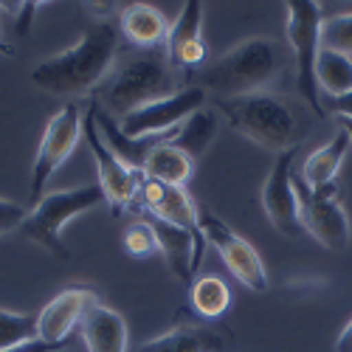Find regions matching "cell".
Instances as JSON below:
<instances>
[{"label":"cell","mask_w":352,"mask_h":352,"mask_svg":"<svg viewBox=\"0 0 352 352\" xmlns=\"http://www.w3.org/2000/svg\"><path fill=\"white\" fill-rule=\"evenodd\" d=\"M94 305H99V296L91 287H65L37 313V338L54 346H63L68 333Z\"/></svg>","instance_id":"5bb4252c"},{"label":"cell","mask_w":352,"mask_h":352,"mask_svg":"<svg viewBox=\"0 0 352 352\" xmlns=\"http://www.w3.org/2000/svg\"><path fill=\"white\" fill-rule=\"evenodd\" d=\"M60 346L54 344H45V341H28V344H20V346H12V349H0V352H56Z\"/></svg>","instance_id":"f546056e"},{"label":"cell","mask_w":352,"mask_h":352,"mask_svg":"<svg viewBox=\"0 0 352 352\" xmlns=\"http://www.w3.org/2000/svg\"><path fill=\"white\" fill-rule=\"evenodd\" d=\"M338 130H344L349 135V141H352V119H338Z\"/></svg>","instance_id":"d6a6232c"},{"label":"cell","mask_w":352,"mask_h":352,"mask_svg":"<svg viewBox=\"0 0 352 352\" xmlns=\"http://www.w3.org/2000/svg\"><path fill=\"white\" fill-rule=\"evenodd\" d=\"M82 110L76 102H68L65 107L56 110L40 138L37 155L32 164V186H28V197H32V206L43 200V189L45 184L54 178V172L65 164V158L76 150V144L82 138Z\"/></svg>","instance_id":"52a82bcc"},{"label":"cell","mask_w":352,"mask_h":352,"mask_svg":"<svg viewBox=\"0 0 352 352\" xmlns=\"http://www.w3.org/2000/svg\"><path fill=\"white\" fill-rule=\"evenodd\" d=\"M37 6L40 3H23L20 6V12H17V34H28V25H32V17H34V12H37Z\"/></svg>","instance_id":"f1b7e54d"},{"label":"cell","mask_w":352,"mask_h":352,"mask_svg":"<svg viewBox=\"0 0 352 352\" xmlns=\"http://www.w3.org/2000/svg\"><path fill=\"white\" fill-rule=\"evenodd\" d=\"M321 48L352 56V12L327 17L321 23Z\"/></svg>","instance_id":"d4e9b609"},{"label":"cell","mask_w":352,"mask_h":352,"mask_svg":"<svg viewBox=\"0 0 352 352\" xmlns=\"http://www.w3.org/2000/svg\"><path fill=\"white\" fill-rule=\"evenodd\" d=\"M82 135L87 138V146H91V153H94L96 172H99V189L104 192V200L116 212L133 206L135 195H138V186L144 181V172L130 169L104 144V138L99 135V127H96V102L87 104V113L82 119Z\"/></svg>","instance_id":"30bf717a"},{"label":"cell","mask_w":352,"mask_h":352,"mask_svg":"<svg viewBox=\"0 0 352 352\" xmlns=\"http://www.w3.org/2000/svg\"><path fill=\"white\" fill-rule=\"evenodd\" d=\"M349 135L344 130H338L324 146H318V150H313L302 166V184L307 189H324L330 184H336L338 178V169L349 153Z\"/></svg>","instance_id":"ac0fdd59"},{"label":"cell","mask_w":352,"mask_h":352,"mask_svg":"<svg viewBox=\"0 0 352 352\" xmlns=\"http://www.w3.org/2000/svg\"><path fill=\"white\" fill-rule=\"evenodd\" d=\"M200 231L203 240L220 251V259L226 262L228 274L240 285H245L254 293L268 290V271L262 265V256L256 254V248L245 237H240L231 226H226L220 217H214L206 206H200Z\"/></svg>","instance_id":"9c48e42d"},{"label":"cell","mask_w":352,"mask_h":352,"mask_svg":"<svg viewBox=\"0 0 352 352\" xmlns=\"http://www.w3.org/2000/svg\"><path fill=\"white\" fill-rule=\"evenodd\" d=\"M0 14H3V9H0ZM0 54H12V51H9V45H6L3 40H0Z\"/></svg>","instance_id":"836d02e7"},{"label":"cell","mask_w":352,"mask_h":352,"mask_svg":"<svg viewBox=\"0 0 352 352\" xmlns=\"http://www.w3.org/2000/svg\"><path fill=\"white\" fill-rule=\"evenodd\" d=\"M87 352H127V321L102 302L94 305L79 321Z\"/></svg>","instance_id":"2e32d148"},{"label":"cell","mask_w":352,"mask_h":352,"mask_svg":"<svg viewBox=\"0 0 352 352\" xmlns=\"http://www.w3.org/2000/svg\"><path fill=\"white\" fill-rule=\"evenodd\" d=\"M287 65V51L274 37H248L212 63L197 68L200 87L220 99H237L268 91Z\"/></svg>","instance_id":"7a4b0ae2"},{"label":"cell","mask_w":352,"mask_h":352,"mask_svg":"<svg viewBox=\"0 0 352 352\" xmlns=\"http://www.w3.org/2000/svg\"><path fill=\"white\" fill-rule=\"evenodd\" d=\"M316 82H318V91L327 94V99L349 94L352 91V56L321 48L316 60Z\"/></svg>","instance_id":"44dd1931"},{"label":"cell","mask_w":352,"mask_h":352,"mask_svg":"<svg viewBox=\"0 0 352 352\" xmlns=\"http://www.w3.org/2000/svg\"><path fill=\"white\" fill-rule=\"evenodd\" d=\"M231 341L228 330L206 327V324H178L158 338H150L135 352H223Z\"/></svg>","instance_id":"9a60e30c"},{"label":"cell","mask_w":352,"mask_h":352,"mask_svg":"<svg viewBox=\"0 0 352 352\" xmlns=\"http://www.w3.org/2000/svg\"><path fill=\"white\" fill-rule=\"evenodd\" d=\"M217 130H220V113L214 107H200L178 127V133L172 138V146L181 150L184 155H189L192 161H197L209 153Z\"/></svg>","instance_id":"d6986e66"},{"label":"cell","mask_w":352,"mask_h":352,"mask_svg":"<svg viewBox=\"0 0 352 352\" xmlns=\"http://www.w3.org/2000/svg\"><path fill=\"white\" fill-rule=\"evenodd\" d=\"M336 352H352V318H349V324L336 338Z\"/></svg>","instance_id":"1f68e13d"},{"label":"cell","mask_w":352,"mask_h":352,"mask_svg":"<svg viewBox=\"0 0 352 352\" xmlns=\"http://www.w3.org/2000/svg\"><path fill=\"white\" fill-rule=\"evenodd\" d=\"M122 32L113 20H96L87 32L65 51L45 56L32 68V82L43 94L56 99H79L94 94L119 63Z\"/></svg>","instance_id":"6da1fadb"},{"label":"cell","mask_w":352,"mask_h":352,"mask_svg":"<svg viewBox=\"0 0 352 352\" xmlns=\"http://www.w3.org/2000/svg\"><path fill=\"white\" fill-rule=\"evenodd\" d=\"M200 107H206V91H203L200 85H189V87H181L178 94H172L166 99L150 102V104L127 113L119 122V127L127 138L158 135V133H169L175 127H181Z\"/></svg>","instance_id":"8fae6325"},{"label":"cell","mask_w":352,"mask_h":352,"mask_svg":"<svg viewBox=\"0 0 352 352\" xmlns=\"http://www.w3.org/2000/svg\"><path fill=\"white\" fill-rule=\"evenodd\" d=\"M124 251L135 259H146L158 251V240H155V231L150 226V220H135L127 226L124 231V240H122Z\"/></svg>","instance_id":"484cf974"},{"label":"cell","mask_w":352,"mask_h":352,"mask_svg":"<svg viewBox=\"0 0 352 352\" xmlns=\"http://www.w3.org/2000/svg\"><path fill=\"white\" fill-rule=\"evenodd\" d=\"M189 299H192V307L200 318H220L228 305H231V290L228 285L209 274V276H195V282L189 285Z\"/></svg>","instance_id":"7402d4cb"},{"label":"cell","mask_w":352,"mask_h":352,"mask_svg":"<svg viewBox=\"0 0 352 352\" xmlns=\"http://www.w3.org/2000/svg\"><path fill=\"white\" fill-rule=\"evenodd\" d=\"M178 91L181 87L166 51H141L113 65L107 79L94 91V102H99L104 113L122 122L127 113Z\"/></svg>","instance_id":"277c9868"},{"label":"cell","mask_w":352,"mask_h":352,"mask_svg":"<svg viewBox=\"0 0 352 352\" xmlns=\"http://www.w3.org/2000/svg\"><path fill=\"white\" fill-rule=\"evenodd\" d=\"M293 184H296V195H299L302 228L324 248L344 251L349 245L352 231H349L346 209L338 200V184H330L324 189H307L296 175H293Z\"/></svg>","instance_id":"ba28073f"},{"label":"cell","mask_w":352,"mask_h":352,"mask_svg":"<svg viewBox=\"0 0 352 352\" xmlns=\"http://www.w3.org/2000/svg\"><path fill=\"white\" fill-rule=\"evenodd\" d=\"M293 155L296 150L276 155L265 184H262V209L271 226L285 237H299L302 214H299V195L293 184Z\"/></svg>","instance_id":"7c38bea8"},{"label":"cell","mask_w":352,"mask_h":352,"mask_svg":"<svg viewBox=\"0 0 352 352\" xmlns=\"http://www.w3.org/2000/svg\"><path fill=\"white\" fill-rule=\"evenodd\" d=\"M133 206H141L146 214L155 217V220L172 223V226L186 228V231L197 234V237H203V231H200V206L189 197L186 186H166V184L144 178Z\"/></svg>","instance_id":"4fadbf2b"},{"label":"cell","mask_w":352,"mask_h":352,"mask_svg":"<svg viewBox=\"0 0 352 352\" xmlns=\"http://www.w3.org/2000/svg\"><path fill=\"white\" fill-rule=\"evenodd\" d=\"M119 32L135 48L155 51L158 45H166L169 23H166L164 12L150 3H130L119 12Z\"/></svg>","instance_id":"e0dca14e"},{"label":"cell","mask_w":352,"mask_h":352,"mask_svg":"<svg viewBox=\"0 0 352 352\" xmlns=\"http://www.w3.org/2000/svg\"><path fill=\"white\" fill-rule=\"evenodd\" d=\"M321 23H324V12L321 3H310V0H293L287 3V43L296 60V87L299 96L310 104L316 116H324V104H321V91L316 82V60L321 51Z\"/></svg>","instance_id":"8992f818"},{"label":"cell","mask_w":352,"mask_h":352,"mask_svg":"<svg viewBox=\"0 0 352 352\" xmlns=\"http://www.w3.org/2000/svg\"><path fill=\"white\" fill-rule=\"evenodd\" d=\"M214 110L223 113L231 130H237L256 146L276 155L296 150L310 133V122L305 119V113L274 91L220 99Z\"/></svg>","instance_id":"3957f363"},{"label":"cell","mask_w":352,"mask_h":352,"mask_svg":"<svg viewBox=\"0 0 352 352\" xmlns=\"http://www.w3.org/2000/svg\"><path fill=\"white\" fill-rule=\"evenodd\" d=\"M195 161L184 155L181 150H175L172 144H161L146 155L144 161V178L166 184V186H186L192 178Z\"/></svg>","instance_id":"ffe728a7"},{"label":"cell","mask_w":352,"mask_h":352,"mask_svg":"<svg viewBox=\"0 0 352 352\" xmlns=\"http://www.w3.org/2000/svg\"><path fill=\"white\" fill-rule=\"evenodd\" d=\"M197 40H203V6L197 0H189V3H184V9L178 12V17L169 23L166 56L178 54L184 45L197 43Z\"/></svg>","instance_id":"603a6c76"},{"label":"cell","mask_w":352,"mask_h":352,"mask_svg":"<svg viewBox=\"0 0 352 352\" xmlns=\"http://www.w3.org/2000/svg\"><path fill=\"white\" fill-rule=\"evenodd\" d=\"M28 341H37V316L0 307V349H12Z\"/></svg>","instance_id":"cb8c5ba5"},{"label":"cell","mask_w":352,"mask_h":352,"mask_svg":"<svg viewBox=\"0 0 352 352\" xmlns=\"http://www.w3.org/2000/svg\"><path fill=\"white\" fill-rule=\"evenodd\" d=\"M104 192L99 186H76V189H63V192H51L45 195L37 206H32L25 223L20 226V234L25 240H32L34 245H40L43 251H48L56 259H68L71 251L63 240V231L71 220H76L79 214L91 212L96 206H102Z\"/></svg>","instance_id":"5b68a950"},{"label":"cell","mask_w":352,"mask_h":352,"mask_svg":"<svg viewBox=\"0 0 352 352\" xmlns=\"http://www.w3.org/2000/svg\"><path fill=\"white\" fill-rule=\"evenodd\" d=\"M28 217V209L20 206V203L14 200H6V197H0V237L9 231H17Z\"/></svg>","instance_id":"4316f807"},{"label":"cell","mask_w":352,"mask_h":352,"mask_svg":"<svg viewBox=\"0 0 352 352\" xmlns=\"http://www.w3.org/2000/svg\"><path fill=\"white\" fill-rule=\"evenodd\" d=\"M324 110H333L336 119H352V91L344 94V96L327 99V107H324Z\"/></svg>","instance_id":"83f0119b"},{"label":"cell","mask_w":352,"mask_h":352,"mask_svg":"<svg viewBox=\"0 0 352 352\" xmlns=\"http://www.w3.org/2000/svg\"><path fill=\"white\" fill-rule=\"evenodd\" d=\"M85 12L94 14V17H99V20H113L116 3H85Z\"/></svg>","instance_id":"4dcf8cb0"}]
</instances>
